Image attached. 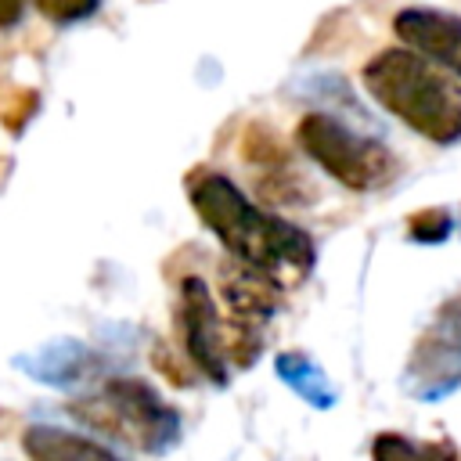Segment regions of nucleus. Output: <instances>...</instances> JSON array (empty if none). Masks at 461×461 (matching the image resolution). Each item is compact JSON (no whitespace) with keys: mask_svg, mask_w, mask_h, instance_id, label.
<instances>
[{"mask_svg":"<svg viewBox=\"0 0 461 461\" xmlns=\"http://www.w3.org/2000/svg\"><path fill=\"white\" fill-rule=\"evenodd\" d=\"M40 108V94L32 86H14L0 97V122L7 133H22L29 126V119L36 115Z\"/></svg>","mask_w":461,"mask_h":461,"instance_id":"nucleus-13","label":"nucleus"},{"mask_svg":"<svg viewBox=\"0 0 461 461\" xmlns=\"http://www.w3.org/2000/svg\"><path fill=\"white\" fill-rule=\"evenodd\" d=\"M450 230H454V220L447 209H421V212H411L407 220V234L418 245H439L450 238Z\"/></svg>","mask_w":461,"mask_h":461,"instance_id":"nucleus-14","label":"nucleus"},{"mask_svg":"<svg viewBox=\"0 0 461 461\" xmlns=\"http://www.w3.org/2000/svg\"><path fill=\"white\" fill-rule=\"evenodd\" d=\"M187 198L198 220L227 245L234 259L263 270L281 288L310 274L313 238L303 227L252 205L249 194L230 176L212 169H194L187 176Z\"/></svg>","mask_w":461,"mask_h":461,"instance_id":"nucleus-1","label":"nucleus"},{"mask_svg":"<svg viewBox=\"0 0 461 461\" xmlns=\"http://www.w3.org/2000/svg\"><path fill=\"white\" fill-rule=\"evenodd\" d=\"M22 7L25 0H0V29H11L22 22Z\"/></svg>","mask_w":461,"mask_h":461,"instance_id":"nucleus-17","label":"nucleus"},{"mask_svg":"<svg viewBox=\"0 0 461 461\" xmlns=\"http://www.w3.org/2000/svg\"><path fill=\"white\" fill-rule=\"evenodd\" d=\"M176 331H180V349L184 357L212 382L227 385V328L220 321L212 288L205 277L187 274L180 281V299H176Z\"/></svg>","mask_w":461,"mask_h":461,"instance_id":"nucleus-5","label":"nucleus"},{"mask_svg":"<svg viewBox=\"0 0 461 461\" xmlns=\"http://www.w3.org/2000/svg\"><path fill=\"white\" fill-rule=\"evenodd\" d=\"M295 144L346 191H375L396 173V155L367 133H357L328 112H306L295 122Z\"/></svg>","mask_w":461,"mask_h":461,"instance_id":"nucleus-4","label":"nucleus"},{"mask_svg":"<svg viewBox=\"0 0 461 461\" xmlns=\"http://www.w3.org/2000/svg\"><path fill=\"white\" fill-rule=\"evenodd\" d=\"M274 367H277V378H281L295 396H303L310 407L324 411V407L335 403L331 382L324 378V371H321L310 357H303V353H277Z\"/></svg>","mask_w":461,"mask_h":461,"instance_id":"nucleus-10","label":"nucleus"},{"mask_svg":"<svg viewBox=\"0 0 461 461\" xmlns=\"http://www.w3.org/2000/svg\"><path fill=\"white\" fill-rule=\"evenodd\" d=\"M371 461H457V447L450 439L421 443L403 432H378L371 439Z\"/></svg>","mask_w":461,"mask_h":461,"instance_id":"nucleus-11","label":"nucleus"},{"mask_svg":"<svg viewBox=\"0 0 461 461\" xmlns=\"http://www.w3.org/2000/svg\"><path fill=\"white\" fill-rule=\"evenodd\" d=\"M241 155L252 166H267V169H277V166H288L292 162L285 140L270 126H263V122H249L245 126V133H241Z\"/></svg>","mask_w":461,"mask_h":461,"instance_id":"nucleus-12","label":"nucleus"},{"mask_svg":"<svg viewBox=\"0 0 461 461\" xmlns=\"http://www.w3.org/2000/svg\"><path fill=\"white\" fill-rule=\"evenodd\" d=\"M68 411L104 439L122 447H137L148 454H162L180 439V414L169 407L158 389L140 378H108L97 389L76 396Z\"/></svg>","mask_w":461,"mask_h":461,"instance_id":"nucleus-3","label":"nucleus"},{"mask_svg":"<svg viewBox=\"0 0 461 461\" xmlns=\"http://www.w3.org/2000/svg\"><path fill=\"white\" fill-rule=\"evenodd\" d=\"M22 450L29 461H126L97 439H86L61 425H29L22 432Z\"/></svg>","mask_w":461,"mask_h":461,"instance_id":"nucleus-8","label":"nucleus"},{"mask_svg":"<svg viewBox=\"0 0 461 461\" xmlns=\"http://www.w3.org/2000/svg\"><path fill=\"white\" fill-rule=\"evenodd\" d=\"M32 378H40V382H47V385H58V389H72V385H79L86 375H94L97 371V353H90L83 342H68V339H61V342H50L47 349H40V364H32V360H18Z\"/></svg>","mask_w":461,"mask_h":461,"instance_id":"nucleus-9","label":"nucleus"},{"mask_svg":"<svg viewBox=\"0 0 461 461\" xmlns=\"http://www.w3.org/2000/svg\"><path fill=\"white\" fill-rule=\"evenodd\" d=\"M32 4L50 22H83L101 7V0H32Z\"/></svg>","mask_w":461,"mask_h":461,"instance_id":"nucleus-15","label":"nucleus"},{"mask_svg":"<svg viewBox=\"0 0 461 461\" xmlns=\"http://www.w3.org/2000/svg\"><path fill=\"white\" fill-rule=\"evenodd\" d=\"M393 32L400 43L461 79V14L439 7H403L393 18Z\"/></svg>","mask_w":461,"mask_h":461,"instance_id":"nucleus-6","label":"nucleus"},{"mask_svg":"<svg viewBox=\"0 0 461 461\" xmlns=\"http://www.w3.org/2000/svg\"><path fill=\"white\" fill-rule=\"evenodd\" d=\"M277 281L267 277L263 270L249 267L238 259V267H223L220 274V295L230 310V321L238 324H263L277 310Z\"/></svg>","mask_w":461,"mask_h":461,"instance_id":"nucleus-7","label":"nucleus"},{"mask_svg":"<svg viewBox=\"0 0 461 461\" xmlns=\"http://www.w3.org/2000/svg\"><path fill=\"white\" fill-rule=\"evenodd\" d=\"M360 79L375 104L396 115L407 130L432 144L461 140V79L447 76L443 65L411 47H385L364 65Z\"/></svg>","mask_w":461,"mask_h":461,"instance_id":"nucleus-2","label":"nucleus"},{"mask_svg":"<svg viewBox=\"0 0 461 461\" xmlns=\"http://www.w3.org/2000/svg\"><path fill=\"white\" fill-rule=\"evenodd\" d=\"M151 364H155V371H158L162 378H169L173 385H187V382H191V371H187V357L173 353L166 342H155V346H151Z\"/></svg>","mask_w":461,"mask_h":461,"instance_id":"nucleus-16","label":"nucleus"}]
</instances>
